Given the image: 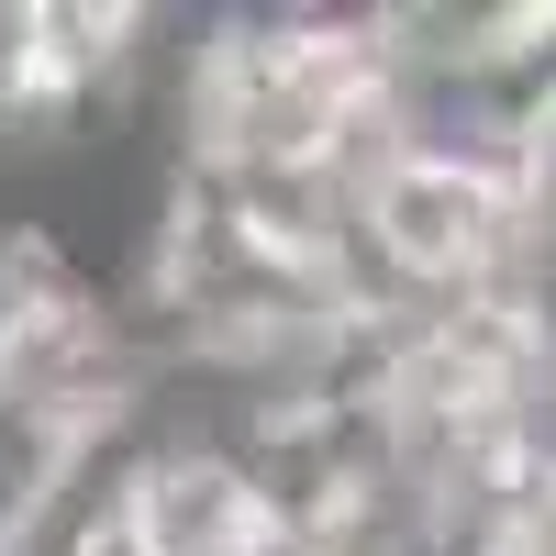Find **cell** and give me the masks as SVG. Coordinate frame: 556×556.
Wrapping results in <instances>:
<instances>
[{
    "instance_id": "2",
    "label": "cell",
    "mask_w": 556,
    "mask_h": 556,
    "mask_svg": "<svg viewBox=\"0 0 556 556\" xmlns=\"http://www.w3.org/2000/svg\"><path fill=\"white\" fill-rule=\"evenodd\" d=\"M67 468H78V456H67L56 434H34V424H12V412H0V556L34 534V513L67 490Z\"/></svg>"
},
{
    "instance_id": "1",
    "label": "cell",
    "mask_w": 556,
    "mask_h": 556,
    "mask_svg": "<svg viewBox=\"0 0 556 556\" xmlns=\"http://www.w3.org/2000/svg\"><path fill=\"white\" fill-rule=\"evenodd\" d=\"M123 523L146 556H278L290 545L235 445H201V434H167V424L123 468Z\"/></svg>"
}]
</instances>
